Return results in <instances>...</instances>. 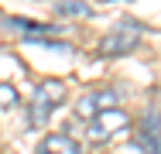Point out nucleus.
<instances>
[{"label":"nucleus","instance_id":"1","mask_svg":"<svg viewBox=\"0 0 161 154\" xmlns=\"http://www.w3.org/2000/svg\"><path fill=\"white\" fill-rule=\"evenodd\" d=\"M65 96H69V89L62 79H45L28 103V127H45L52 120V113L65 103Z\"/></svg>","mask_w":161,"mask_h":154},{"label":"nucleus","instance_id":"2","mask_svg":"<svg viewBox=\"0 0 161 154\" xmlns=\"http://www.w3.org/2000/svg\"><path fill=\"white\" fill-rule=\"evenodd\" d=\"M127 130H130V117L124 110H106V113H99L86 123V137L93 144H110V140L124 137Z\"/></svg>","mask_w":161,"mask_h":154},{"label":"nucleus","instance_id":"3","mask_svg":"<svg viewBox=\"0 0 161 154\" xmlns=\"http://www.w3.org/2000/svg\"><path fill=\"white\" fill-rule=\"evenodd\" d=\"M106 110H120V96L113 89H93L86 96H79V103H75V117L82 123H89L93 117L106 113Z\"/></svg>","mask_w":161,"mask_h":154},{"label":"nucleus","instance_id":"4","mask_svg":"<svg viewBox=\"0 0 161 154\" xmlns=\"http://www.w3.org/2000/svg\"><path fill=\"white\" fill-rule=\"evenodd\" d=\"M134 48H137V34L127 31V28L110 31V34L96 45V52L103 55V58H120V55H127V52H134Z\"/></svg>","mask_w":161,"mask_h":154},{"label":"nucleus","instance_id":"5","mask_svg":"<svg viewBox=\"0 0 161 154\" xmlns=\"http://www.w3.org/2000/svg\"><path fill=\"white\" fill-rule=\"evenodd\" d=\"M137 144L144 147V154H161V123L158 113H147L141 130H137Z\"/></svg>","mask_w":161,"mask_h":154},{"label":"nucleus","instance_id":"6","mask_svg":"<svg viewBox=\"0 0 161 154\" xmlns=\"http://www.w3.org/2000/svg\"><path fill=\"white\" fill-rule=\"evenodd\" d=\"M34 154H82V151H79V144H75L69 134H48V137L38 144Z\"/></svg>","mask_w":161,"mask_h":154},{"label":"nucleus","instance_id":"7","mask_svg":"<svg viewBox=\"0 0 161 154\" xmlns=\"http://www.w3.org/2000/svg\"><path fill=\"white\" fill-rule=\"evenodd\" d=\"M17 103H21V92H17V86L0 82V110H14Z\"/></svg>","mask_w":161,"mask_h":154},{"label":"nucleus","instance_id":"8","mask_svg":"<svg viewBox=\"0 0 161 154\" xmlns=\"http://www.w3.org/2000/svg\"><path fill=\"white\" fill-rule=\"evenodd\" d=\"M58 10H62V14H89V7L79 3V0H72V3H58Z\"/></svg>","mask_w":161,"mask_h":154}]
</instances>
